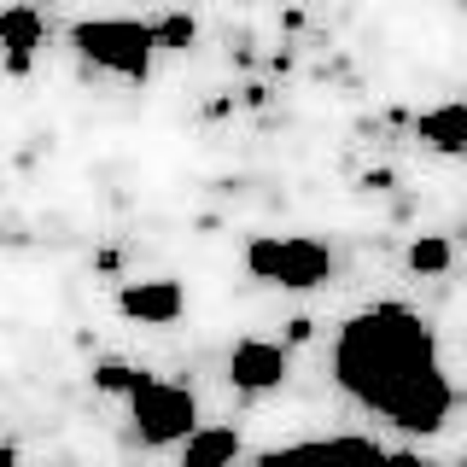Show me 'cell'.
Instances as JSON below:
<instances>
[{
	"label": "cell",
	"instance_id": "1",
	"mask_svg": "<svg viewBox=\"0 0 467 467\" xmlns=\"http://www.w3.org/2000/svg\"><path fill=\"white\" fill-rule=\"evenodd\" d=\"M333 379L368 415L391 420L398 432H444L456 415V386L438 362V333L409 304L357 310L333 339Z\"/></svg>",
	"mask_w": 467,
	"mask_h": 467
},
{
	"label": "cell",
	"instance_id": "2",
	"mask_svg": "<svg viewBox=\"0 0 467 467\" xmlns=\"http://www.w3.org/2000/svg\"><path fill=\"white\" fill-rule=\"evenodd\" d=\"M70 47H77L82 65L106 70L117 82H146L152 77V58L164 53L158 47V29L135 24V18H82L70 29Z\"/></svg>",
	"mask_w": 467,
	"mask_h": 467
},
{
	"label": "cell",
	"instance_id": "3",
	"mask_svg": "<svg viewBox=\"0 0 467 467\" xmlns=\"http://www.w3.org/2000/svg\"><path fill=\"white\" fill-rule=\"evenodd\" d=\"M245 275L304 292V286H321L333 275V252L321 240H310V234H257L245 245Z\"/></svg>",
	"mask_w": 467,
	"mask_h": 467
},
{
	"label": "cell",
	"instance_id": "4",
	"mask_svg": "<svg viewBox=\"0 0 467 467\" xmlns=\"http://www.w3.org/2000/svg\"><path fill=\"white\" fill-rule=\"evenodd\" d=\"M129 415H135V438L152 450H170V444H187L199 432V403L187 386H170V379H152L146 374L135 391H129Z\"/></svg>",
	"mask_w": 467,
	"mask_h": 467
},
{
	"label": "cell",
	"instance_id": "5",
	"mask_svg": "<svg viewBox=\"0 0 467 467\" xmlns=\"http://www.w3.org/2000/svg\"><path fill=\"white\" fill-rule=\"evenodd\" d=\"M252 467H386V450L374 438L339 432V438H304V444L263 450Z\"/></svg>",
	"mask_w": 467,
	"mask_h": 467
},
{
	"label": "cell",
	"instance_id": "6",
	"mask_svg": "<svg viewBox=\"0 0 467 467\" xmlns=\"http://www.w3.org/2000/svg\"><path fill=\"white\" fill-rule=\"evenodd\" d=\"M292 368V350L275 339H240L228 350V379L240 391H275Z\"/></svg>",
	"mask_w": 467,
	"mask_h": 467
},
{
	"label": "cell",
	"instance_id": "7",
	"mask_svg": "<svg viewBox=\"0 0 467 467\" xmlns=\"http://www.w3.org/2000/svg\"><path fill=\"white\" fill-rule=\"evenodd\" d=\"M117 310L129 321H140V327H170L187 310V292H182V281H129L117 292Z\"/></svg>",
	"mask_w": 467,
	"mask_h": 467
},
{
	"label": "cell",
	"instance_id": "8",
	"mask_svg": "<svg viewBox=\"0 0 467 467\" xmlns=\"http://www.w3.org/2000/svg\"><path fill=\"white\" fill-rule=\"evenodd\" d=\"M420 140L432 152H467V99H450V106H432L420 111Z\"/></svg>",
	"mask_w": 467,
	"mask_h": 467
},
{
	"label": "cell",
	"instance_id": "9",
	"mask_svg": "<svg viewBox=\"0 0 467 467\" xmlns=\"http://www.w3.org/2000/svg\"><path fill=\"white\" fill-rule=\"evenodd\" d=\"M0 47H6L12 70H24L29 53L41 47V12L36 6H6L0 12Z\"/></svg>",
	"mask_w": 467,
	"mask_h": 467
},
{
	"label": "cell",
	"instance_id": "10",
	"mask_svg": "<svg viewBox=\"0 0 467 467\" xmlns=\"http://www.w3.org/2000/svg\"><path fill=\"white\" fill-rule=\"evenodd\" d=\"M240 456V432L234 427H199L182 444V467H234Z\"/></svg>",
	"mask_w": 467,
	"mask_h": 467
},
{
	"label": "cell",
	"instance_id": "11",
	"mask_svg": "<svg viewBox=\"0 0 467 467\" xmlns=\"http://www.w3.org/2000/svg\"><path fill=\"white\" fill-rule=\"evenodd\" d=\"M403 263H409L415 275H444L450 263H456V245H450L444 234H420V240H409Z\"/></svg>",
	"mask_w": 467,
	"mask_h": 467
},
{
	"label": "cell",
	"instance_id": "12",
	"mask_svg": "<svg viewBox=\"0 0 467 467\" xmlns=\"http://www.w3.org/2000/svg\"><path fill=\"white\" fill-rule=\"evenodd\" d=\"M152 29H158V47H164V53H187L199 41V24L187 18V12H170V18L152 24Z\"/></svg>",
	"mask_w": 467,
	"mask_h": 467
},
{
	"label": "cell",
	"instance_id": "13",
	"mask_svg": "<svg viewBox=\"0 0 467 467\" xmlns=\"http://www.w3.org/2000/svg\"><path fill=\"white\" fill-rule=\"evenodd\" d=\"M140 379H146V374L129 368V362H99V368H94V386H99V391H117V398H129Z\"/></svg>",
	"mask_w": 467,
	"mask_h": 467
},
{
	"label": "cell",
	"instance_id": "14",
	"mask_svg": "<svg viewBox=\"0 0 467 467\" xmlns=\"http://www.w3.org/2000/svg\"><path fill=\"white\" fill-rule=\"evenodd\" d=\"M386 467H432V462H420V456H409V450H403V456H386Z\"/></svg>",
	"mask_w": 467,
	"mask_h": 467
},
{
	"label": "cell",
	"instance_id": "15",
	"mask_svg": "<svg viewBox=\"0 0 467 467\" xmlns=\"http://www.w3.org/2000/svg\"><path fill=\"white\" fill-rule=\"evenodd\" d=\"M462 467H467V456H462Z\"/></svg>",
	"mask_w": 467,
	"mask_h": 467
}]
</instances>
